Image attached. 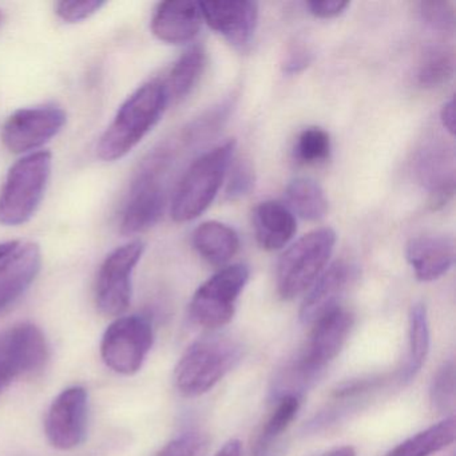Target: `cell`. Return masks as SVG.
I'll list each match as a JSON object with an SVG mask.
<instances>
[{
    "label": "cell",
    "mask_w": 456,
    "mask_h": 456,
    "mask_svg": "<svg viewBox=\"0 0 456 456\" xmlns=\"http://www.w3.org/2000/svg\"><path fill=\"white\" fill-rule=\"evenodd\" d=\"M169 105L164 84L151 81L138 87L117 111L97 145L102 161L114 162L129 154L159 124Z\"/></svg>",
    "instance_id": "obj_1"
},
{
    "label": "cell",
    "mask_w": 456,
    "mask_h": 456,
    "mask_svg": "<svg viewBox=\"0 0 456 456\" xmlns=\"http://www.w3.org/2000/svg\"><path fill=\"white\" fill-rule=\"evenodd\" d=\"M178 143L167 142L154 149L140 165L122 210L119 228L125 236L153 228L167 207V180L175 162Z\"/></svg>",
    "instance_id": "obj_2"
},
{
    "label": "cell",
    "mask_w": 456,
    "mask_h": 456,
    "mask_svg": "<svg viewBox=\"0 0 456 456\" xmlns=\"http://www.w3.org/2000/svg\"><path fill=\"white\" fill-rule=\"evenodd\" d=\"M244 356V346L228 335L199 338L186 348L175 370V388L186 397L209 392L233 370Z\"/></svg>",
    "instance_id": "obj_3"
},
{
    "label": "cell",
    "mask_w": 456,
    "mask_h": 456,
    "mask_svg": "<svg viewBox=\"0 0 456 456\" xmlns=\"http://www.w3.org/2000/svg\"><path fill=\"white\" fill-rule=\"evenodd\" d=\"M234 148L236 141H225L191 162L173 194L170 213L175 223L196 220L212 205L231 167Z\"/></svg>",
    "instance_id": "obj_4"
},
{
    "label": "cell",
    "mask_w": 456,
    "mask_h": 456,
    "mask_svg": "<svg viewBox=\"0 0 456 456\" xmlns=\"http://www.w3.org/2000/svg\"><path fill=\"white\" fill-rule=\"evenodd\" d=\"M52 167V153L45 151L28 153L10 167L0 191V225L20 226L31 220L44 200Z\"/></svg>",
    "instance_id": "obj_5"
},
{
    "label": "cell",
    "mask_w": 456,
    "mask_h": 456,
    "mask_svg": "<svg viewBox=\"0 0 456 456\" xmlns=\"http://www.w3.org/2000/svg\"><path fill=\"white\" fill-rule=\"evenodd\" d=\"M336 233L320 228L293 242L277 263V292L282 300H293L305 293L324 272L333 249Z\"/></svg>",
    "instance_id": "obj_6"
},
{
    "label": "cell",
    "mask_w": 456,
    "mask_h": 456,
    "mask_svg": "<svg viewBox=\"0 0 456 456\" xmlns=\"http://www.w3.org/2000/svg\"><path fill=\"white\" fill-rule=\"evenodd\" d=\"M249 269L242 264L225 266L194 293L189 306L197 325L217 330L233 319L236 304L249 281Z\"/></svg>",
    "instance_id": "obj_7"
},
{
    "label": "cell",
    "mask_w": 456,
    "mask_h": 456,
    "mask_svg": "<svg viewBox=\"0 0 456 456\" xmlns=\"http://www.w3.org/2000/svg\"><path fill=\"white\" fill-rule=\"evenodd\" d=\"M153 344L154 330L148 317H118L103 333L101 357L114 372L134 375L142 368Z\"/></svg>",
    "instance_id": "obj_8"
},
{
    "label": "cell",
    "mask_w": 456,
    "mask_h": 456,
    "mask_svg": "<svg viewBox=\"0 0 456 456\" xmlns=\"http://www.w3.org/2000/svg\"><path fill=\"white\" fill-rule=\"evenodd\" d=\"M143 252L145 244L134 240L113 250L101 265L95 282V301L105 316H121L129 308L133 273Z\"/></svg>",
    "instance_id": "obj_9"
},
{
    "label": "cell",
    "mask_w": 456,
    "mask_h": 456,
    "mask_svg": "<svg viewBox=\"0 0 456 456\" xmlns=\"http://www.w3.org/2000/svg\"><path fill=\"white\" fill-rule=\"evenodd\" d=\"M49 359L44 332L30 322L0 330V392L15 379L41 370Z\"/></svg>",
    "instance_id": "obj_10"
},
{
    "label": "cell",
    "mask_w": 456,
    "mask_h": 456,
    "mask_svg": "<svg viewBox=\"0 0 456 456\" xmlns=\"http://www.w3.org/2000/svg\"><path fill=\"white\" fill-rule=\"evenodd\" d=\"M66 121L68 116L60 106L20 109L4 122L2 142L10 153H28L57 137L65 127Z\"/></svg>",
    "instance_id": "obj_11"
},
{
    "label": "cell",
    "mask_w": 456,
    "mask_h": 456,
    "mask_svg": "<svg viewBox=\"0 0 456 456\" xmlns=\"http://www.w3.org/2000/svg\"><path fill=\"white\" fill-rule=\"evenodd\" d=\"M89 394L81 386L69 387L50 405L46 416L47 439L53 447L68 451L78 447L86 437Z\"/></svg>",
    "instance_id": "obj_12"
},
{
    "label": "cell",
    "mask_w": 456,
    "mask_h": 456,
    "mask_svg": "<svg viewBox=\"0 0 456 456\" xmlns=\"http://www.w3.org/2000/svg\"><path fill=\"white\" fill-rule=\"evenodd\" d=\"M359 276V269L349 261L340 260L324 269L309 288L300 308V322L314 325L322 317L340 308L341 298Z\"/></svg>",
    "instance_id": "obj_13"
},
{
    "label": "cell",
    "mask_w": 456,
    "mask_h": 456,
    "mask_svg": "<svg viewBox=\"0 0 456 456\" xmlns=\"http://www.w3.org/2000/svg\"><path fill=\"white\" fill-rule=\"evenodd\" d=\"M205 22L240 52L249 49L258 23V4L248 0L202 2Z\"/></svg>",
    "instance_id": "obj_14"
},
{
    "label": "cell",
    "mask_w": 456,
    "mask_h": 456,
    "mask_svg": "<svg viewBox=\"0 0 456 456\" xmlns=\"http://www.w3.org/2000/svg\"><path fill=\"white\" fill-rule=\"evenodd\" d=\"M41 265V249L36 242L18 245L0 261V314L31 287Z\"/></svg>",
    "instance_id": "obj_15"
},
{
    "label": "cell",
    "mask_w": 456,
    "mask_h": 456,
    "mask_svg": "<svg viewBox=\"0 0 456 456\" xmlns=\"http://www.w3.org/2000/svg\"><path fill=\"white\" fill-rule=\"evenodd\" d=\"M202 22L204 18L199 2L170 0L157 6L151 18V31L165 44L183 45L199 36Z\"/></svg>",
    "instance_id": "obj_16"
},
{
    "label": "cell",
    "mask_w": 456,
    "mask_h": 456,
    "mask_svg": "<svg viewBox=\"0 0 456 456\" xmlns=\"http://www.w3.org/2000/svg\"><path fill=\"white\" fill-rule=\"evenodd\" d=\"M405 257L419 281H435L452 268L455 242L444 234L413 237L405 248Z\"/></svg>",
    "instance_id": "obj_17"
},
{
    "label": "cell",
    "mask_w": 456,
    "mask_h": 456,
    "mask_svg": "<svg viewBox=\"0 0 456 456\" xmlns=\"http://www.w3.org/2000/svg\"><path fill=\"white\" fill-rule=\"evenodd\" d=\"M416 175L429 191L428 208L432 212L450 204L455 194L452 157L444 149L432 146L416 159Z\"/></svg>",
    "instance_id": "obj_18"
},
{
    "label": "cell",
    "mask_w": 456,
    "mask_h": 456,
    "mask_svg": "<svg viewBox=\"0 0 456 456\" xmlns=\"http://www.w3.org/2000/svg\"><path fill=\"white\" fill-rule=\"evenodd\" d=\"M256 240L264 250L282 249L297 231L295 215L287 205L277 201L261 202L253 213Z\"/></svg>",
    "instance_id": "obj_19"
},
{
    "label": "cell",
    "mask_w": 456,
    "mask_h": 456,
    "mask_svg": "<svg viewBox=\"0 0 456 456\" xmlns=\"http://www.w3.org/2000/svg\"><path fill=\"white\" fill-rule=\"evenodd\" d=\"M191 241L197 253L215 266L228 264L240 249L239 234L218 221H207L197 226Z\"/></svg>",
    "instance_id": "obj_20"
},
{
    "label": "cell",
    "mask_w": 456,
    "mask_h": 456,
    "mask_svg": "<svg viewBox=\"0 0 456 456\" xmlns=\"http://www.w3.org/2000/svg\"><path fill=\"white\" fill-rule=\"evenodd\" d=\"M207 63V53L201 45H193L181 54L167 74L164 84L167 100L178 102L188 97L199 84Z\"/></svg>",
    "instance_id": "obj_21"
},
{
    "label": "cell",
    "mask_w": 456,
    "mask_h": 456,
    "mask_svg": "<svg viewBox=\"0 0 456 456\" xmlns=\"http://www.w3.org/2000/svg\"><path fill=\"white\" fill-rule=\"evenodd\" d=\"M408 354L404 368L400 373L403 383H411L418 376L428 357L431 346L428 314L424 304L412 305L408 316Z\"/></svg>",
    "instance_id": "obj_22"
},
{
    "label": "cell",
    "mask_w": 456,
    "mask_h": 456,
    "mask_svg": "<svg viewBox=\"0 0 456 456\" xmlns=\"http://www.w3.org/2000/svg\"><path fill=\"white\" fill-rule=\"evenodd\" d=\"M456 420L453 416L443 419L429 428L400 443L386 456H429L439 452L455 440Z\"/></svg>",
    "instance_id": "obj_23"
},
{
    "label": "cell",
    "mask_w": 456,
    "mask_h": 456,
    "mask_svg": "<svg viewBox=\"0 0 456 456\" xmlns=\"http://www.w3.org/2000/svg\"><path fill=\"white\" fill-rule=\"evenodd\" d=\"M288 208L304 220L319 221L328 212V200L324 191L311 178H296L285 191Z\"/></svg>",
    "instance_id": "obj_24"
},
{
    "label": "cell",
    "mask_w": 456,
    "mask_h": 456,
    "mask_svg": "<svg viewBox=\"0 0 456 456\" xmlns=\"http://www.w3.org/2000/svg\"><path fill=\"white\" fill-rule=\"evenodd\" d=\"M455 73V52L450 46L436 45L421 55L416 71V82L424 90L444 86Z\"/></svg>",
    "instance_id": "obj_25"
},
{
    "label": "cell",
    "mask_w": 456,
    "mask_h": 456,
    "mask_svg": "<svg viewBox=\"0 0 456 456\" xmlns=\"http://www.w3.org/2000/svg\"><path fill=\"white\" fill-rule=\"evenodd\" d=\"M300 404L301 397L293 396V395L277 400L276 410L266 421L260 436H258L257 443H256L255 456H268L272 445L295 420L296 415L300 410Z\"/></svg>",
    "instance_id": "obj_26"
},
{
    "label": "cell",
    "mask_w": 456,
    "mask_h": 456,
    "mask_svg": "<svg viewBox=\"0 0 456 456\" xmlns=\"http://www.w3.org/2000/svg\"><path fill=\"white\" fill-rule=\"evenodd\" d=\"M233 106V100L229 98L191 121L178 137L183 148H191L212 138L228 121Z\"/></svg>",
    "instance_id": "obj_27"
},
{
    "label": "cell",
    "mask_w": 456,
    "mask_h": 456,
    "mask_svg": "<svg viewBox=\"0 0 456 456\" xmlns=\"http://www.w3.org/2000/svg\"><path fill=\"white\" fill-rule=\"evenodd\" d=\"M429 403L435 412L448 418L455 410V364L444 362L435 373L429 387Z\"/></svg>",
    "instance_id": "obj_28"
},
{
    "label": "cell",
    "mask_w": 456,
    "mask_h": 456,
    "mask_svg": "<svg viewBox=\"0 0 456 456\" xmlns=\"http://www.w3.org/2000/svg\"><path fill=\"white\" fill-rule=\"evenodd\" d=\"M330 138L320 127L304 130L296 143V159L304 165H314L330 157Z\"/></svg>",
    "instance_id": "obj_29"
},
{
    "label": "cell",
    "mask_w": 456,
    "mask_h": 456,
    "mask_svg": "<svg viewBox=\"0 0 456 456\" xmlns=\"http://www.w3.org/2000/svg\"><path fill=\"white\" fill-rule=\"evenodd\" d=\"M421 20L429 28L440 34H450L455 31V7L445 0H427L419 4Z\"/></svg>",
    "instance_id": "obj_30"
},
{
    "label": "cell",
    "mask_w": 456,
    "mask_h": 456,
    "mask_svg": "<svg viewBox=\"0 0 456 456\" xmlns=\"http://www.w3.org/2000/svg\"><path fill=\"white\" fill-rule=\"evenodd\" d=\"M209 450V437L201 432H186L170 440L157 456H205Z\"/></svg>",
    "instance_id": "obj_31"
},
{
    "label": "cell",
    "mask_w": 456,
    "mask_h": 456,
    "mask_svg": "<svg viewBox=\"0 0 456 456\" xmlns=\"http://www.w3.org/2000/svg\"><path fill=\"white\" fill-rule=\"evenodd\" d=\"M255 169L252 164L247 159L237 162L232 169L228 186H226V199L236 201L248 196L255 188Z\"/></svg>",
    "instance_id": "obj_32"
},
{
    "label": "cell",
    "mask_w": 456,
    "mask_h": 456,
    "mask_svg": "<svg viewBox=\"0 0 456 456\" xmlns=\"http://www.w3.org/2000/svg\"><path fill=\"white\" fill-rule=\"evenodd\" d=\"M103 6H105V2H98V0H84V2L73 0V2L57 4L55 12L63 22L78 23L97 14Z\"/></svg>",
    "instance_id": "obj_33"
},
{
    "label": "cell",
    "mask_w": 456,
    "mask_h": 456,
    "mask_svg": "<svg viewBox=\"0 0 456 456\" xmlns=\"http://www.w3.org/2000/svg\"><path fill=\"white\" fill-rule=\"evenodd\" d=\"M312 61H314V54L308 47L297 46L290 47L288 52L287 57H285L284 63H282V71L288 76H295V74L301 73L309 68Z\"/></svg>",
    "instance_id": "obj_34"
},
{
    "label": "cell",
    "mask_w": 456,
    "mask_h": 456,
    "mask_svg": "<svg viewBox=\"0 0 456 456\" xmlns=\"http://www.w3.org/2000/svg\"><path fill=\"white\" fill-rule=\"evenodd\" d=\"M309 12L320 20H330V18L338 17L346 12V7L349 6V2H343V0H314V2H308L306 4Z\"/></svg>",
    "instance_id": "obj_35"
},
{
    "label": "cell",
    "mask_w": 456,
    "mask_h": 456,
    "mask_svg": "<svg viewBox=\"0 0 456 456\" xmlns=\"http://www.w3.org/2000/svg\"><path fill=\"white\" fill-rule=\"evenodd\" d=\"M440 121H442L443 127L451 135L455 134V101L453 98L443 105L442 110H440Z\"/></svg>",
    "instance_id": "obj_36"
},
{
    "label": "cell",
    "mask_w": 456,
    "mask_h": 456,
    "mask_svg": "<svg viewBox=\"0 0 456 456\" xmlns=\"http://www.w3.org/2000/svg\"><path fill=\"white\" fill-rule=\"evenodd\" d=\"M216 456H242V444L240 440L232 439L216 453Z\"/></svg>",
    "instance_id": "obj_37"
},
{
    "label": "cell",
    "mask_w": 456,
    "mask_h": 456,
    "mask_svg": "<svg viewBox=\"0 0 456 456\" xmlns=\"http://www.w3.org/2000/svg\"><path fill=\"white\" fill-rule=\"evenodd\" d=\"M314 456H356V451L351 445H341V447H335Z\"/></svg>",
    "instance_id": "obj_38"
},
{
    "label": "cell",
    "mask_w": 456,
    "mask_h": 456,
    "mask_svg": "<svg viewBox=\"0 0 456 456\" xmlns=\"http://www.w3.org/2000/svg\"><path fill=\"white\" fill-rule=\"evenodd\" d=\"M20 244V241L0 242V261L4 260L6 256H9Z\"/></svg>",
    "instance_id": "obj_39"
},
{
    "label": "cell",
    "mask_w": 456,
    "mask_h": 456,
    "mask_svg": "<svg viewBox=\"0 0 456 456\" xmlns=\"http://www.w3.org/2000/svg\"><path fill=\"white\" fill-rule=\"evenodd\" d=\"M2 20H4V14L0 12V25H2Z\"/></svg>",
    "instance_id": "obj_40"
},
{
    "label": "cell",
    "mask_w": 456,
    "mask_h": 456,
    "mask_svg": "<svg viewBox=\"0 0 456 456\" xmlns=\"http://www.w3.org/2000/svg\"><path fill=\"white\" fill-rule=\"evenodd\" d=\"M451 456H453V455H451Z\"/></svg>",
    "instance_id": "obj_41"
}]
</instances>
